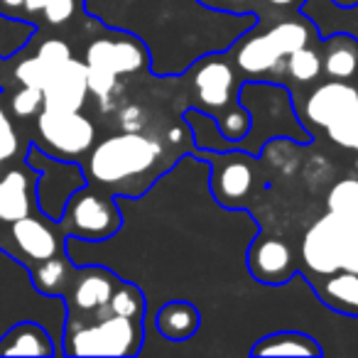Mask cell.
<instances>
[{"instance_id":"obj_1","label":"cell","mask_w":358,"mask_h":358,"mask_svg":"<svg viewBox=\"0 0 358 358\" xmlns=\"http://www.w3.org/2000/svg\"><path fill=\"white\" fill-rule=\"evenodd\" d=\"M159 162H164L162 140L143 130H123L94 145L86 155L84 169L91 187L120 199L143 194L157 177Z\"/></svg>"},{"instance_id":"obj_2","label":"cell","mask_w":358,"mask_h":358,"mask_svg":"<svg viewBox=\"0 0 358 358\" xmlns=\"http://www.w3.org/2000/svg\"><path fill=\"white\" fill-rule=\"evenodd\" d=\"M238 101L250 113V130L243 140L236 143V150L248 155H260L265 143L273 138H292L294 143H309V133L302 128L292 108V96L285 86L268 81H248L241 84Z\"/></svg>"},{"instance_id":"obj_3","label":"cell","mask_w":358,"mask_h":358,"mask_svg":"<svg viewBox=\"0 0 358 358\" xmlns=\"http://www.w3.org/2000/svg\"><path fill=\"white\" fill-rule=\"evenodd\" d=\"M145 319L103 317L84 319V322L64 324V356H135L143 348Z\"/></svg>"},{"instance_id":"obj_4","label":"cell","mask_w":358,"mask_h":358,"mask_svg":"<svg viewBox=\"0 0 358 358\" xmlns=\"http://www.w3.org/2000/svg\"><path fill=\"white\" fill-rule=\"evenodd\" d=\"M302 260L319 278L358 273V219L324 214L302 238Z\"/></svg>"},{"instance_id":"obj_5","label":"cell","mask_w":358,"mask_h":358,"mask_svg":"<svg viewBox=\"0 0 358 358\" xmlns=\"http://www.w3.org/2000/svg\"><path fill=\"white\" fill-rule=\"evenodd\" d=\"M84 64L91 94L101 101V106H108L120 76L135 74L145 66L150 69V52L140 37L125 32L120 37L115 35L91 42L86 47Z\"/></svg>"},{"instance_id":"obj_6","label":"cell","mask_w":358,"mask_h":358,"mask_svg":"<svg viewBox=\"0 0 358 358\" xmlns=\"http://www.w3.org/2000/svg\"><path fill=\"white\" fill-rule=\"evenodd\" d=\"M309 45V25L302 20L278 22L265 32L248 30L234 42V64L250 79L265 76L287 62L294 50Z\"/></svg>"},{"instance_id":"obj_7","label":"cell","mask_w":358,"mask_h":358,"mask_svg":"<svg viewBox=\"0 0 358 358\" xmlns=\"http://www.w3.org/2000/svg\"><path fill=\"white\" fill-rule=\"evenodd\" d=\"M25 164L40 172L37 179V209L52 221H62L69 199L89 185L86 169L74 159H59L42 150L37 143H30L25 150Z\"/></svg>"},{"instance_id":"obj_8","label":"cell","mask_w":358,"mask_h":358,"mask_svg":"<svg viewBox=\"0 0 358 358\" xmlns=\"http://www.w3.org/2000/svg\"><path fill=\"white\" fill-rule=\"evenodd\" d=\"M59 224L71 238L101 243V241L115 236V231L123 226V214L113 196L86 185L69 199Z\"/></svg>"},{"instance_id":"obj_9","label":"cell","mask_w":358,"mask_h":358,"mask_svg":"<svg viewBox=\"0 0 358 358\" xmlns=\"http://www.w3.org/2000/svg\"><path fill=\"white\" fill-rule=\"evenodd\" d=\"M37 145L59 159L79 162L96 145V125L81 110L45 106L37 113Z\"/></svg>"},{"instance_id":"obj_10","label":"cell","mask_w":358,"mask_h":358,"mask_svg":"<svg viewBox=\"0 0 358 358\" xmlns=\"http://www.w3.org/2000/svg\"><path fill=\"white\" fill-rule=\"evenodd\" d=\"M118 285L120 278L113 270L101 268V265H76L74 278L69 280L62 294L66 307V322H84V319L110 314L108 304Z\"/></svg>"},{"instance_id":"obj_11","label":"cell","mask_w":358,"mask_h":358,"mask_svg":"<svg viewBox=\"0 0 358 358\" xmlns=\"http://www.w3.org/2000/svg\"><path fill=\"white\" fill-rule=\"evenodd\" d=\"M226 52H214L194 62V94L196 108L219 118L224 110L238 103V71L234 62L226 59Z\"/></svg>"},{"instance_id":"obj_12","label":"cell","mask_w":358,"mask_h":358,"mask_svg":"<svg viewBox=\"0 0 358 358\" xmlns=\"http://www.w3.org/2000/svg\"><path fill=\"white\" fill-rule=\"evenodd\" d=\"M10 238L17 245V260L27 270L37 268V265L47 263V260L64 258L66 250H69L62 224L52 221L42 211L10 224Z\"/></svg>"},{"instance_id":"obj_13","label":"cell","mask_w":358,"mask_h":358,"mask_svg":"<svg viewBox=\"0 0 358 358\" xmlns=\"http://www.w3.org/2000/svg\"><path fill=\"white\" fill-rule=\"evenodd\" d=\"M211 192L221 206H238L250 194L255 182L253 155L243 150L211 152Z\"/></svg>"},{"instance_id":"obj_14","label":"cell","mask_w":358,"mask_h":358,"mask_svg":"<svg viewBox=\"0 0 358 358\" xmlns=\"http://www.w3.org/2000/svg\"><path fill=\"white\" fill-rule=\"evenodd\" d=\"M245 265L260 285H285L294 275V255L280 238H255L248 245Z\"/></svg>"},{"instance_id":"obj_15","label":"cell","mask_w":358,"mask_h":358,"mask_svg":"<svg viewBox=\"0 0 358 358\" xmlns=\"http://www.w3.org/2000/svg\"><path fill=\"white\" fill-rule=\"evenodd\" d=\"M37 179L40 172L25 167H13L0 177V224H15L35 211Z\"/></svg>"},{"instance_id":"obj_16","label":"cell","mask_w":358,"mask_h":358,"mask_svg":"<svg viewBox=\"0 0 358 358\" xmlns=\"http://www.w3.org/2000/svg\"><path fill=\"white\" fill-rule=\"evenodd\" d=\"M358 108V89L348 81L329 79L327 84L317 86L304 101V118L309 123L327 128L334 120L346 115L348 110Z\"/></svg>"},{"instance_id":"obj_17","label":"cell","mask_w":358,"mask_h":358,"mask_svg":"<svg viewBox=\"0 0 358 358\" xmlns=\"http://www.w3.org/2000/svg\"><path fill=\"white\" fill-rule=\"evenodd\" d=\"M45 94V106L52 108H66V110H81L89 99V74L86 64L71 57L59 71L52 74V79L42 86Z\"/></svg>"},{"instance_id":"obj_18","label":"cell","mask_w":358,"mask_h":358,"mask_svg":"<svg viewBox=\"0 0 358 358\" xmlns=\"http://www.w3.org/2000/svg\"><path fill=\"white\" fill-rule=\"evenodd\" d=\"M62 353L52 331L42 322L17 319L0 334V356H55Z\"/></svg>"},{"instance_id":"obj_19","label":"cell","mask_w":358,"mask_h":358,"mask_svg":"<svg viewBox=\"0 0 358 358\" xmlns=\"http://www.w3.org/2000/svg\"><path fill=\"white\" fill-rule=\"evenodd\" d=\"M71 59V50L66 42L62 40H45L40 45V50L25 59L22 64H17L15 69V76L20 84H27V86H45L47 81L52 79L55 71H59L66 62Z\"/></svg>"},{"instance_id":"obj_20","label":"cell","mask_w":358,"mask_h":358,"mask_svg":"<svg viewBox=\"0 0 358 358\" xmlns=\"http://www.w3.org/2000/svg\"><path fill=\"white\" fill-rule=\"evenodd\" d=\"M155 327L167 341H189L201 329V312L194 302L187 299H169L159 307Z\"/></svg>"},{"instance_id":"obj_21","label":"cell","mask_w":358,"mask_h":358,"mask_svg":"<svg viewBox=\"0 0 358 358\" xmlns=\"http://www.w3.org/2000/svg\"><path fill=\"white\" fill-rule=\"evenodd\" d=\"M322 69L329 79L353 81L358 79V40L346 32L327 35L322 55Z\"/></svg>"},{"instance_id":"obj_22","label":"cell","mask_w":358,"mask_h":358,"mask_svg":"<svg viewBox=\"0 0 358 358\" xmlns=\"http://www.w3.org/2000/svg\"><path fill=\"white\" fill-rule=\"evenodd\" d=\"M250 356H324V348L302 331H275L258 338Z\"/></svg>"},{"instance_id":"obj_23","label":"cell","mask_w":358,"mask_h":358,"mask_svg":"<svg viewBox=\"0 0 358 358\" xmlns=\"http://www.w3.org/2000/svg\"><path fill=\"white\" fill-rule=\"evenodd\" d=\"M319 297L327 307L348 317H358V273H334L319 287Z\"/></svg>"},{"instance_id":"obj_24","label":"cell","mask_w":358,"mask_h":358,"mask_svg":"<svg viewBox=\"0 0 358 358\" xmlns=\"http://www.w3.org/2000/svg\"><path fill=\"white\" fill-rule=\"evenodd\" d=\"M185 120L192 128V135H194V145L199 150H206V152H226V150H236V143H231L224 133H221L219 123L211 113L201 108H187L185 110Z\"/></svg>"},{"instance_id":"obj_25","label":"cell","mask_w":358,"mask_h":358,"mask_svg":"<svg viewBox=\"0 0 358 358\" xmlns=\"http://www.w3.org/2000/svg\"><path fill=\"white\" fill-rule=\"evenodd\" d=\"M285 69H287V74L292 76L297 84H312V81H317L324 71L322 57H319V52L309 45L294 50L292 55L287 57V62H285Z\"/></svg>"},{"instance_id":"obj_26","label":"cell","mask_w":358,"mask_h":358,"mask_svg":"<svg viewBox=\"0 0 358 358\" xmlns=\"http://www.w3.org/2000/svg\"><path fill=\"white\" fill-rule=\"evenodd\" d=\"M145 294L138 285L133 282H123L120 280L118 289L113 292V299L108 304L110 314H118V317H130V319H145Z\"/></svg>"},{"instance_id":"obj_27","label":"cell","mask_w":358,"mask_h":358,"mask_svg":"<svg viewBox=\"0 0 358 358\" xmlns=\"http://www.w3.org/2000/svg\"><path fill=\"white\" fill-rule=\"evenodd\" d=\"M327 209L331 214L358 219V179H341L331 187L327 196Z\"/></svg>"},{"instance_id":"obj_28","label":"cell","mask_w":358,"mask_h":358,"mask_svg":"<svg viewBox=\"0 0 358 358\" xmlns=\"http://www.w3.org/2000/svg\"><path fill=\"white\" fill-rule=\"evenodd\" d=\"M216 123H219L221 133H224L231 143H238V140H243L250 130V113H248V108L238 101V103L231 106L229 110H224V113L216 118Z\"/></svg>"},{"instance_id":"obj_29","label":"cell","mask_w":358,"mask_h":358,"mask_svg":"<svg viewBox=\"0 0 358 358\" xmlns=\"http://www.w3.org/2000/svg\"><path fill=\"white\" fill-rule=\"evenodd\" d=\"M324 130H327V135H329L331 143L358 152V108L348 110L346 115H341L338 120H334V123L327 125Z\"/></svg>"},{"instance_id":"obj_30","label":"cell","mask_w":358,"mask_h":358,"mask_svg":"<svg viewBox=\"0 0 358 358\" xmlns=\"http://www.w3.org/2000/svg\"><path fill=\"white\" fill-rule=\"evenodd\" d=\"M81 10H86L84 0H47L45 10H42V20L50 27H64Z\"/></svg>"},{"instance_id":"obj_31","label":"cell","mask_w":358,"mask_h":358,"mask_svg":"<svg viewBox=\"0 0 358 358\" xmlns=\"http://www.w3.org/2000/svg\"><path fill=\"white\" fill-rule=\"evenodd\" d=\"M45 108V94L40 86H27L22 84V89L10 99V110L17 118H32Z\"/></svg>"},{"instance_id":"obj_32","label":"cell","mask_w":358,"mask_h":358,"mask_svg":"<svg viewBox=\"0 0 358 358\" xmlns=\"http://www.w3.org/2000/svg\"><path fill=\"white\" fill-rule=\"evenodd\" d=\"M20 150V135L15 130V123L8 115V110L0 106V167L10 162Z\"/></svg>"},{"instance_id":"obj_33","label":"cell","mask_w":358,"mask_h":358,"mask_svg":"<svg viewBox=\"0 0 358 358\" xmlns=\"http://www.w3.org/2000/svg\"><path fill=\"white\" fill-rule=\"evenodd\" d=\"M201 6L211 8V10L219 13H236V15H243V13H255V0H199Z\"/></svg>"},{"instance_id":"obj_34","label":"cell","mask_w":358,"mask_h":358,"mask_svg":"<svg viewBox=\"0 0 358 358\" xmlns=\"http://www.w3.org/2000/svg\"><path fill=\"white\" fill-rule=\"evenodd\" d=\"M118 120H120V125H123V130H140L143 128L145 115L138 106H125V108L118 113Z\"/></svg>"},{"instance_id":"obj_35","label":"cell","mask_w":358,"mask_h":358,"mask_svg":"<svg viewBox=\"0 0 358 358\" xmlns=\"http://www.w3.org/2000/svg\"><path fill=\"white\" fill-rule=\"evenodd\" d=\"M45 6H47V0H25V8H22V13H20V20L32 22V17L35 15H42Z\"/></svg>"},{"instance_id":"obj_36","label":"cell","mask_w":358,"mask_h":358,"mask_svg":"<svg viewBox=\"0 0 358 358\" xmlns=\"http://www.w3.org/2000/svg\"><path fill=\"white\" fill-rule=\"evenodd\" d=\"M22 8H25V0H0V13L8 17H17L20 20Z\"/></svg>"},{"instance_id":"obj_37","label":"cell","mask_w":358,"mask_h":358,"mask_svg":"<svg viewBox=\"0 0 358 358\" xmlns=\"http://www.w3.org/2000/svg\"><path fill=\"white\" fill-rule=\"evenodd\" d=\"M270 6H278V8H285V6H292L294 0H268Z\"/></svg>"},{"instance_id":"obj_38","label":"cell","mask_w":358,"mask_h":358,"mask_svg":"<svg viewBox=\"0 0 358 358\" xmlns=\"http://www.w3.org/2000/svg\"><path fill=\"white\" fill-rule=\"evenodd\" d=\"M336 3H338V6H343V8H348L353 3V0H336Z\"/></svg>"},{"instance_id":"obj_39","label":"cell","mask_w":358,"mask_h":358,"mask_svg":"<svg viewBox=\"0 0 358 358\" xmlns=\"http://www.w3.org/2000/svg\"><path fill=\"white\" fill-rule=\"evenodd\" d=\"M356 179H358V157H356Z\"/></svg>"}]
</instances>
